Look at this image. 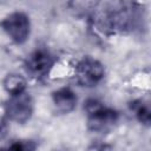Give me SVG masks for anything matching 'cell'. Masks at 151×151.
<instances>
[{"mask_svg":"<svg viewBox=\"0 0 151 151\" xmlns=\"http://www.w3.org/2000/svg\"><path fill=\"white\" fill-rule=\"evenodd\" d=\"M1 28L4 32L18 45L24 44L31 33V21L26 13L21 11H15L6 15L1 22Z\"/></svg>","mask_w":151,"mask_h":151,"instance_id":"7a4b0ae2","label":"cell"},{"mask_svg":"<svg viewBox=\"0 0 151 151\" xmlns=\"http://www.w3.org/2000/svg\"><path fill=\"white\" fill-rule=\"evenodd\" d=\"M4 88L9 96L26 92V79L18 73H9L4 79Z\"/></svg>","mask_w":151,"mask_h":151,"instance_id":"52a82bcc","label":"cell"},{"mask_svg":"<svg viewBox=\"0 0 151 151\" xmlns=\"http://www.w3.org/2000/svg\"><path fill=\"white\" fill-rule=\"evenodd\" d=\"M53 104L58 112L68 113L74 110L77 105V96L70 87H61L52 94Z\"/></svg>","mask_w":151,"mask_h":151,"instance_id":"8992f818","label":"cell"},{"mask_svg":"<svg viewBox=\"0 0 151 151\" xmlns=\"http://www.w3.org/2000/svg\"><path fill=\"white\" fill-rule=\"evenodd\" d=\"M53 64L54 59L51 53L47 50L39 48L28 55L25 66L27 73H29L34 78L40 79L50 73L51 68L53 67Z\"/></svg>","mask_w":151,"mask_h":151,"instance_id":"5b68a950","label":"cell"},{"mask_svg":"<svg viewBox=\"0 0 151 151\" xmlns=\"http://www.w3.org/2000/svg\"><path fill=\"white\" fill-rule=\"evenodd\" d=\"M105 76V68L100 61L91 57H85L76 65L77 81L83 86H94Z\"/></svg>","mask_w":151,"mask_h":151,"instance_id":"277c9868","label":"cell"},{"mask_svg":"<svg viewBox=\"0 0 151 151\" xmlns=\"http://www.w3.org/2000/svg\"><path fill=\"white\" fill-rule=\"evenodd\" d=\"M5 112L9 120L24 124L31 119L33 113V100L29 93L22 92L15 96H11L6 101Z\"/></svg>","mask_w":151,"mask_h":151,"instance_id":"3957f363","label":"cell"},{"mask_svg":"<svg viewBox=\"0 0 151 151\" xmlns=\"http://www.w3.org/2000/svg\"><path fill=\"white\" fill-rule=\"evenodd\" d=\"M112 147L105 143H93L88 146L87 151H111Z\"/></svg>","mask_w":151,"mask_h":151,"instance_id":"30bf717a","label":"cell"},{"mask_svg":"<svg viewBox=\"0 0 151 151\" xmlns=\"http://www.w3.org/2000/svg\"><path fill=\"white\" fill-rule=\"evenodd\" d=\"M37 143L34 140H15L13 142L7 151H35Z\"/></svg>","mask_w":151,"mask_h":151,"instance_id":"9c48e42d","label":"cell"},{"mask_svg":"<svg viewBox=\"0 0 151 151\" xmlns=\"http://www.w3.org/2000/svg\"><path fill=\"white\" fill-rule=\"evenodd\" d=\"M5 133H6V123L2 119H0V137H2Z\"/></svg>","mask_w":151,"mask_h":151,"instance_id":"8fae6325","label":"cell"},{"mask_svg":"<svg viewBox=\"0 0 151 151\" xmlns=\"http://www.w3.org/2000/svg\"><path fill=\"white\" fill-rule=\"evenodd\" d=\"M0 151H5V150H2V149H0Z\"/></svg>","mask_w":151,"mask_h":151,"instance_id":"4fadbf2b","label":"cell"},{"mask_svg":"<svg viewBox=\"0 0 151 151\" xmlns=\"http://www.w3.org/2000/svg\"><path fill=\"white\" fill-rule=\"evenodd\" d=\"M84 109L87 113V127L92 132H107L118 122V112L104 106L97 99H87Z\"/></svg>","mask_w":151,"mask_h":151,"instance_id":"6da1fadb","label":"cell"},{"mask_svg":"<svg viewBox=\"0 0 151 151\" xmlns=\"http://www.w3.org/2000/svg\"><path fill=\"white\" fill-rule=\"evenodd\" d=\"M133 111L136 112V117L142 124L149 125L151 120V113H150V107L147 104H144L143 101H138L137 104L133 105Z\"/></svg>","mask_w":151,"mask_h":151,"instance_id":"ba28073f","label":"cell"},{"mask_svg":"<svg viewBox=\"0 0 151 151\" xmlns=\"http://www.w3.org/2000/svg\"><path fill=\"white\" fill-rule=\"evenodd\" d=\"M53 151H66V150H64V149H57V150H53Z\"/></svg>","mask_w":151,"mask_h":151,"instance_id":"7c38bea8","label":"cell"}]
</instances>
